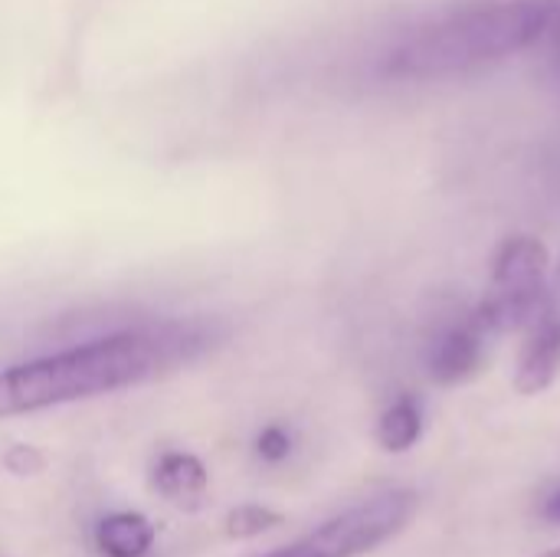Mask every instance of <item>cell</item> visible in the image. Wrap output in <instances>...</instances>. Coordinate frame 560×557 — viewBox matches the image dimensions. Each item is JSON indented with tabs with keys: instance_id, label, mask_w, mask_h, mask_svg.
<instances>
[{
	"instance_id": "obj_1",
	"label": "cell",
	"mask_w": 560,
	"mask_h": 557,
	"mask_svg": "<svg viewBox=\"0 0 560 557\" xmlns=\"http://www.w3.org/2000/svg\"><path fill=\"white\" fill-rule=\"evenodd\" d=\"M200 338L184 325L115 332L0 371V420L138 387L187 358Z\"/></svg>"
},
{
	"instance_id": "obj_2",
	"label": "cell",
	"mask_w": 560,
	"mask_h": 557,
	"mask_svg": "<svg viewBox=\"0 0 560 557\" xmlns=\"http://www.w3.org/2000/svg\"><path fill=\"white\" fill-rule=\"evenodd\" d=\"M551 3L545 0H486L459 7L407 36L387 56V76L450 79L502 62L548 30Z\"/></svg>"
},
{
	"instance_id": "obj_3",
	"label": "cell",
	"mask_w": 560,
	"mask_h": 557,
	"mask_svg": "<svg viewBox=\"0 0 560 557\" xmlns=\"http://www.w3.org/2000/svg\"><path fill=\"white\" fill-rule=\"evenodd\" d=\"M548 246L535 236H512L502 243L492 263L489 289L476 305V315L489 335L528 332L548 309Z\"/></svg>"
},
{
	"instance_id": "obj_4",
	"label": "cell",
	"mask_w": 560,
	"mask_h": 557,
	"mask_svg": "<svg viewBox=\"0 0 560 557\" xmlns=\"http://www.w3.org/2000/svg\"><path fill=\"white\" fill-rule=\"evenodd\" d=\"M417 512L410 489H384L354 509L328 519L315 532L259 557H361L400 535Z\"/></svg>"
},
{
	"instance_id": "obj_5",
	"label": "cell",
	"mask_w": 560,
	"mask_h": 557,
	"mask_svg": "<svg viewBox=\"0 0 560 557\" xmlns=\"http://www.w3.org/2000/svg\"><path fill=\"white\" fill-rule=\"evenodd\" d=\"M489 328L482 325V318L476 315V309L450 325L430 348V358H427V368H430V378L443 387H453V384H463L469 381L472 374H479L482 361H486V348H489Z\"/></svg>"
},
{
	"instance_id": "obj_6",
	"label": "cell",
	"mask_w": 560,
	"mask_h": 557,
	"mask_svg": "<svg viewBox=\"0 0 560 557\" xmlns=\"http://www.w3.org/2000/svg\"><path fill=\"white\" fill-rule=\"evenodd\" d=\"M560 378V315L555 309H548L528 332H525V345L518 351V364H515V391L522 397H538L545 394Z\"/></svg>"
},
{
	"instance_id": "obj_7",
	"label": "cell",
	"mask_w": 560,
	"mask_h": 557,
	"mask_svg": "<svg viewBox=\"0 0 560 557\" xmlns=\"http://www.w3.org/2000/svg\"><path fill=\"white\" fill-rule=\"evenodd\" d=\"M154 486L177 506H197L207 496V466L190 453H164L154 466Z\"/></svg>"
},
{
	"instance_id": "obj_8",
	"label": "cell",
	"mask_w": 560,
	"mask_h": 557,
	"mask_svg": "<svg viewBox=\"0 0 560 557\" xmlns=\"http://www.w3.org/2000/svg\"><path fill=\"white\" fill-rule=\"evenodd\" d=\"M154 545V525L138 512H115L95 525V548L105 557H144Z\"/></svg>"
},
{
	"instance_id": "obj_9",
	"label": "cell",
	"mask_w": 560,
	"mask_h": 557,
	"mask_svg": "<svg viewBox=\"0 0 560 557\" xmlns=\"http://www.w3.org/2000/svg\"><path fill=\"white\" fill-rule=\"evenodd\" d=\"M423 433V414H420V404L413 397H400L394 401L381 423H377V443L387 450V453H407L417 446Z\"/></svg>"
},
{
	"instance_id": "obj_10",
	"label": "cell",
	"mask_w": 560,
	"mask_h": 557,
	"mask_svg": "<svg viewBox=\"0 0 560 557\" xmlns=\"http://www.w3.org/2000/svg\"><path fill=\"white\" fill-rule=\"evenodd\" d=\"M282 525V515L276 509H266V506H240L226 515V525L223 532L230 538H256V535H266L272 529Z\"/></svg>"
},
{
	"instance_id": "obj_11",
	"label": "cell",
	"mask_w": 560,
	"mask_h": 557,
	"mask_svg": "<svg viewBox=\"0 0 560 557\" xmlns=\"http://www.w3.org/2000/svg\"><path fill=\"white\" fill-rule=\"evenodd\" d=\"M0 466L7 469V473H13V476H39L43 469H46V456L36 450V446H26V443H16V446H10L3 456H0Z\"/></svg>"
},
{
	"instance_id": "obj_12",
	"label": "cell",
	"mask_w": 560,
	"mask_h": 557,
	"mask_svg": "<svg viewBox=\"0 0 560 557\" xmlns=\"http://www.w3.org/2000/svg\"><path fill=\"white\" fill-rule=\"evenodd\" d=\"M256 453H259L266 463H282V460L292 453V437H289V430H282V427H266V430L256 437Z\"/></svg>"
},
{
	"instance_id": "obj_13",
	"label": "cell",
	"mask_w": 560,
	"mask_h": 557,
	"mask_svg": "<svg viewBox=\"0 0 560 557\" xmlns=\"http://www.w3.org/2000/svg\"><path fill=\"white\" fill-rule=\"evenodd\" d=\"M545 36H548V46H551L555 66H558V72H560V7L558 3H551V20H548Z\"/></svg>"
},
{
	"instance_id": "obj_14",
	"label": "cell",
	"mask_w": 560,
	"mask_h": 557,
	"mask_svg": "<svg viewBox=\"0 0 560 557\" xmlns=\"http://www.w3.org/2000/svg\"><path fill=\"white\" fill-rule=\"evenodd\" d=\"M548 519H551V522H558V525H560V492L555 496V499H551V502H548Z\"/></svg>"
},
{
	"instance_id": "obj_15",
	"label": "cell",
	"mask_w": 560,
	"mask_h": 557,
	"mask_svg": "<svg viewBox=\"0 0 560 557\" xmlns=\"http://www.w3.org/2000/svg\"><path fill=\"white\" fill-rule=\"evenodd\" d=\"M538 557H560V548H555V552H545V555H538Z\"/></svg>"
}]
</instances>
